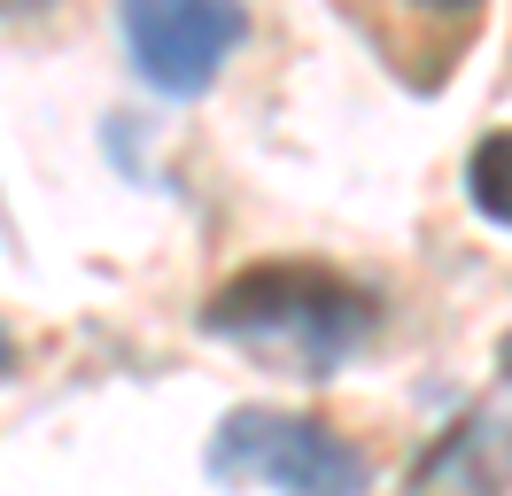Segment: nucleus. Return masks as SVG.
Returning a JSON list of instances; mask_svg holds the SVG:
<instances>
[{"instance_id":"6","label":"nucleus","mask_w":512,"mask_h":496,"mask_svg":"<svg viewBox=\"0 0 512 496\" xmlns=\"http://www.w3.org/2000/svg\"><path fill=\"white\" fill-rule=\"evenodd\" d=\"M497 372H505V380H512V334H505V349H497Z\"/></svg>"},{"instance_id":"3","label":"nucleus","mask_w":512,"mask_h":496,"mask_svg":"<svg viewBox=\"0 0 512 496\" xmlns=\"http://www.w3.org/2000/svg\"><path fill=\"white\" fill-rule=\"evenodd\" d=\"M241 31L249 16L225 0H132L125 8V47L156 93H202L218 62L241 47Z\"/></svg>"},{"instance_id":"5","label":"nucleus","mask_w":512,"mask_h":496,"mask_svg":"<svg viewBox=\"0 0 512 496\" xmlns=\"http://www.w3.org/2000/svg\"><path fill=\"white\" fill-rule=\"evenodd\" d=\"M466 194L489 225H512V132H489L466 163Z\"/></svg>"},{"instance_id":"4","label":"nucleus","mask_w":512,"mask_h":496,"mask_svg":"<svg viewBox=\"0 0 512 496\" xmlns=\"http://www.w3.org/2000/svg\"><path fill=\"white\" fill-rule=\"evenodd\" d=\"M512 481V427L497 419V411H474L458 434H443L435 450H427V465L412 473L419 496H497Z\"/></svg>"},{"instance_id":"2","label":"nucleus","mask_w":512,"mask_h":496,"mask_svg":"<svg viewBox=\"0 0 512 496\" xmlns=\"http://www.w3.org/2000/svg\"><path fill=\"white\" fill-rule=\"evenodd\" d=\"M210 481L225 489H280V496H365V458L303 411L241 403L210 434Z\"/></svg>"},{"instance_id":"1","label":"nucleus","mask_w":512,"mask_h":496,"mask_svg":"<svg viewBox=\"0 0 512 496\" xmlns=\"http://www.w3.org/2000/svg\"><path fill=\"white\" fill-rule=\"evenodd\" d=\"M202 326L280 372H334L373 334V295L319 264H249L202 303Z\"/></svg>"},{"instance_id":"7","label":"nucleus","mask_w":512,"mask_h":496,"mask_svg":"<svg viewBox=\"0 0 512 496\" xmlns=\"http://www.w3.org/2000/svg\"><path fill=\"white\" fill-rule=\"evenodd\" d=\"M0 372H8V341H0Z\"/></svg>"}]
</instances>
